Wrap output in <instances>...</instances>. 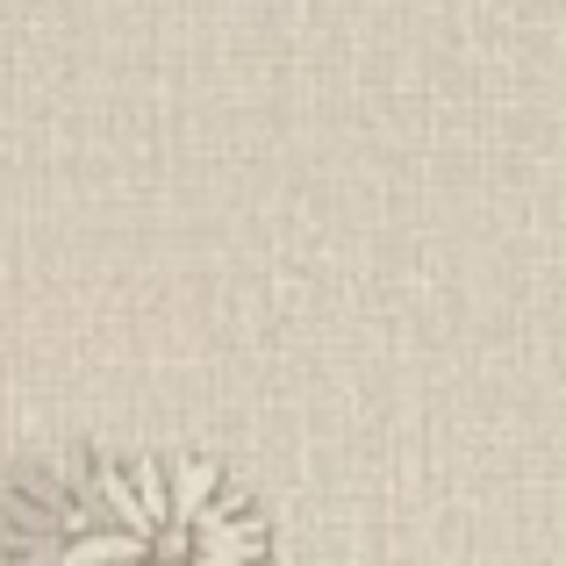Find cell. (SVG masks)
Listing matches in <instances>:
<instances>
[{
  "instance_id": "cell-1",
  "label": "cell",
  "mask_w": 566,
  "mask_h": 566,
  "mask_svg": "<svg viewBox=\"0 0 566 566\" xmlns=\"http://www.w3.org/2000/svg\"><path fill=\"white\" fill-rule=\"evenodd\" d=\"M265 545V516L201 459L80 444L0 495L8 559H259Z\"/></svg>"
}]
</instances>
